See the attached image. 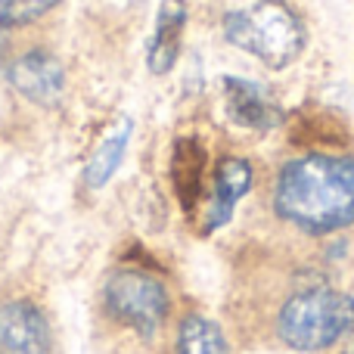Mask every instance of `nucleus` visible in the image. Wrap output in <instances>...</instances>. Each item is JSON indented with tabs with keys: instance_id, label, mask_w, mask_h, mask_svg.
Listing matches in <instances>:
<instances>
[{
	"instance_id": "nucleus-5",
	"label": "nucleus",
	"mask_w": 354,
	"mask_h": 354,
	"mask_svg": "<svg viewBox=\"0 0 354 354\" xmlns=\"http://www.w3.org/2000/svg\"><path fill=\"white\" fill-rule=\"evenodd\" d=\"M255 187V165L243 156H221V162L212 168L208 189L196 212V227L199 233H214L230 221L236 202Z\"/></svg>"
},
{
	"instance_id": "nucleus-3",
	"label": "nucleus",
	"mask_w": 354,
	"mask_h": 354,
	"mask_svg": "<svg viewBox=\"0 0 354 354\" xmlns=\"http://www.w3.org/2000/svg\"><path fill=\"white\" fill-rule=\"evenodd\" d=\"M224 37L268 68H286L305 50V25L286 0H249L221 19Z\"/></svg>"
},
{
	"instance_id": "nucleus-10",
	"label": "nucleus",
	"mask_w": 354,
	"mask_h": 354,
	"mask_svg": "<svg viewBox=\"0 0 354 354\" xmlns=\"http://www.w3.org/2000/svg\"><path fill=\"white\" fill-rule=\"evenodd\" d=\"M183 28H187V0H165L156 16V31L149 41L147 66L153 75H168L180 56Z\"/></svg>"
},
{
	"instance_id": "nucleus-15",
	"label": "nucleus",
	"mask_w": 354,
	"mask_h": 354,
	"mask_svg": "<svg viewBox=\"0 0 354 354\" xmlns=\"http://www.w3.org/2000/svg\"><path fill=\"white\" fill-rule=\"evenodd\" d=\"M342 354H354V342H351V345H348V348H345Z\"/></svg>"
},
{
	"instance_id": "nucleus-13",
	"label": "nucleus",
	"mask_w": 354,
	"mask_h": 354,
	"mask_svg": "<svg viewBox=\"0 0 354 354\" xmlns=\"http://www.w3.org/2000/svg\"><path fill=\"white\" fill-rule=\"evenodd\" d=\"M295 143H305V149H342L348 143V128L330 112L299 118L292 128Z\"/></svg>"
},
{
	"instance_id": "nucleus-7",
	"label": "nucleus",
	"mask_w": 354,
	"mask_h": 354,
	"mask_svg": "<svg viewBox=\"0 0 354 354\" xmlns=\"http://www.w3.org/2000/svg\"><path fill=\"white\" fill-rule=\"evenodd\" d=\"M6 78L19 97H25L35 106L59 103L62 91H66V72H62L59 59L41 47L22 50L19 56H12L6 66Z\"/></svg>"
},
{
	"instance_id": "nucleus-14",
	"label": "nucleus",
	"mask_w": 354,
	"mask_h": 354,
	"mask_svg": "<svg viewBox=\"0 0 354 354\" xmlns=\"http://www.w3.org/2000/svg\"><path fill=\"white\" fill-rule=\"evenodd\" d=\"M59 0H0V28H19V25L37 22Z\"/></svg>"
},
{
	"instance_id": "nucleus-1",
	"label": "nucleus",
	"mask_w": 354,
	"mask_h": 354,
	"mask_svg": "<svg viewBox=\"0 0 354 354\" xmlns=\"http://www.w3.org/2000/svg\"><path fill=\"white\" fill-rule=\"evenodd\" d=\"M274 224L301 243H326L354 230V156L305 149L277 165L264 193Z\"/></svg>"
},
{
	"instance_id": "nucleus-6",
	"label": "nucleus",
	"mask_w": 354,
	"mask_h": 354,
	"mask_svg": "<svg viewBox=\"0 0 354 354\" xmlns=\"http://www.w3.org/2000/svg\"><path fill=\"white\" fill-rule=\"evenodd\" d=\"M50 320L35 299H0V354H50Z\"/></svg>"
},
{
	"instance_id": "nucleus-11",
	"label": "nucleus",
	"mask_w": 354,
	"mask_h": 354,
	"mask_svg": "<svg viewBox=\"0 0 354 354\" xmlns=\"http://www.w3.org/2000/svg\"><path fill=\"white\" fill-rule=\"evenodd\" d=\"M174 354H230L227 336L212 317L199 311H189L177 324Z\"/></svg>"
},
{
	"instance_id": "nucleus-4",
	"label": "nucleus",
	"mask_w": 354,
	"mask_h": 354,
	"mask_svg": "<svg viewBox=\"0 0 354 354\" xmlns=\"http://www.w3.org/2000/svg\"><path fill=\"white\" fill-rule=\"evenodd\" d=\"M100 292H103V311L118 326H128L143 339L156 336L171 314V295L165 280L137 264L109 270Z\"/></svg>"
},
{
	"instance_id": "nucleus-2",
	"label": "nucleus",
	"mask_w": 354,
	"mask_h": 354,
	"mask_svg": "<svg viewBox=\"0 0 354 354\" xmlns=\"http://www.w3.org/2000/svg\"><path fill=\"white\" fill-rule=\"evenodd\" d=\"M277 342L289 351L317 354L354 336V292L330 283L320 270H305L277 295L270 317Z\"/></svg>"
},
{
	"instance_id": "nucleus-8",
	"label": "nucleus",
	"mask_w": 354,
	"mask_h": 354,
	"mask_svg": "<svg viewBox=\"0 0 354 354\" xmlns=\"http://www.w3.org/2000/svg\"><path fill=\"white\" fill-rule=\"evenodd\" d=\"M208 177L212 171H208L205 147L196 137H180L171 153V187L187 218H196V212H199L208 189Z\"/></svg>"
},
{
	"instance_id": "nucleus-12",
	"label": "nucleus",
	"mask_w": 354,
	"mask_h": 354,
	"mask_svg": "<svg viewBox=\"0 0 354 354\" xmlns=\"http://www.w3.org/2000/svg\"><path fill=\"white\" fill-rule=\"evenodd\" d=\"M131 143V122H122L109 137H103V143L97 147V153L91 156L84 168V187L87 189H100L109 183V177L118 171V165L124 162Z\"/></svg>"
},
{
	"instance_id": "nucleus-9",
	"label": "nucleus",
	"mask_w": 354,
	"mask_h": 354,
	"mask_svg": "<svg viewBox=\"0 0 354 354\" xmlns=\"http://www.w3.org/2000/svg\"><path fill=\"white\" fill-rule=\"evenodd\" d=\"M224 106L233 124L249 131H270L280 124V106L268 91L245 78H224Z\"/></svg>"
}]
</instances>
